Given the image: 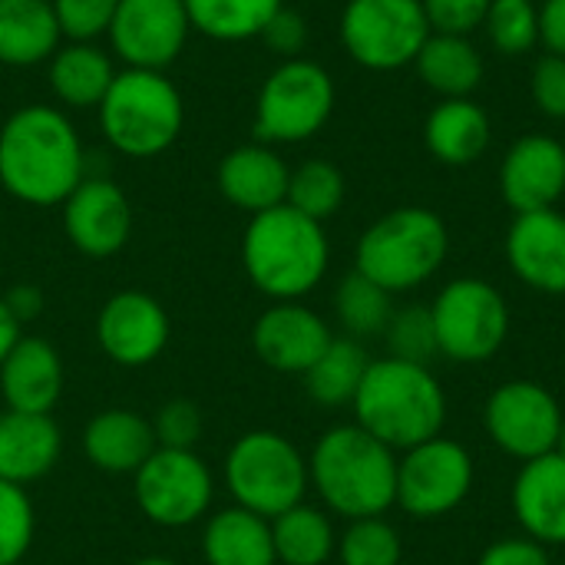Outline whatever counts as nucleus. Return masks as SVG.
<instances>
[{
	"label": "nucleus",
	"mask_w": 565,
	"mask_h": 565,
	"mask_svg": "<svg viewBox=\"0 0 565 565\" xmlns=\"http://www.w3.org/2000/svg\"><path fill=\"white\" fill-rule=\"evenodd\" d=\"M513 513L523 536L565 546V457L556 450L526 460L513 480Z\"/></svg>",
	"instance_id": "nucleus-20"
},
{
	"label": "nucleus",
	"mask_w": 565,
	"mask_h": 565,
	"mask_svg": "<svg viewBox=\"0 0 565 565\" xmlns=\"http://www.w3.org/2000/svg\"><path fill=\"white\" fill-rule=\"evenodd\" d=\"M17 341H20V321L13 318V311H10L7 301L0 298V364H3V358L13 351Z\"/></svg>",
	"instance_id": "nucleus-47"
},
{
	"label": "nucleus",
	"mask_w": 565,
	"mask_h": 565,
	"mask_svg": "<svg viewBox=\"0 0 565 565\" xmlns=\"http://www.w3.org/2000/svg\"><path fill=\"white\" fill-rule=\"evenodd\" d=\"M367 354L354 338H334L328 351L305 371L308 397L321 407H344L354 401L364 374H367Z\"/></svg>",
	"instance_id": "nucleus-31"
},
{
	"label": "nucleus",
	"mask_w": 565,
	"mask_h": 565,
	"mask_svg": "<svg viewBox=\"0 0 565 565\" xmlns=\"http://www.w3.org/2000/svg\"><path fill=\"white\" fill-rule=\"evenodd\" d=\"M334 109V83L311 60H285L258 93L255 136L262 142H305L324 129Z\"/></svg>",
	"instance_id": "nucleus-9"
},
{
	"label": "nucleus",
	"mask_w": 565,
	"mask_h": 565,
	"mask_svg": "<svg viewBox=\"0 0 565 565\" xmlns=\"http://www.w3.org/2000/svg\"><path fill=\"white\" fill-rule=\"evenodd\" d=\"M0 394L7 411L50 414L63 394V364L50 341L20 338L0 364Z\"/></svg>",
	"instance_id": "nucleus-21"
},
{
	"label": "nucleus",
	"mask_w": 565,
	"mask_h": 565,
	"mask_svg": "<svg viewBox=\"0 0 565 565\" xmlns=\"http://www.w3.org/2000/svg\"><path fill=\"white\" fill-rule=\"evenodd\" d=\"M477 565H553V559L550 550L530 536H503L480 553Z\"/></svg>",
	"instance_id": "nucleus-43"
},
{
	"label": "nucleus",
	"mask_w": 565,
	"mask_h": 565,
	"mask_svg": "<svg viewBox=\"0 0 565 565\" xmlns=\"http://www.w3.org/2000/svg\"><path fill=\"white\" fill-rule=\"evenodd\" d=\"M96 341L122 367L152 364L169 341V315L146 291L113 295L96 318Z\"/></svg>",
	"instance_id": "nucleus-15"
},
{
	"label": "nucleus",
	"mask_w": 565,
	"mask_h": 565,
	"mask_svg": "<svg viewBox=\"0 0 565 565\" xmlns=\"http://www.w3.org/2000/svg\"><path fill=\"white\" fill-rule=\"evenodd\" d=\"M341 202H344V175L338 166L324 159H308L291 172L285 205H291L295 212L324 222L341 209Z\"/></svg>",
	"instance_id": "nucleus-34"
},
{
	"label": "nucleus",
	"mask_w": 565,
	"mask_h": 565,
	"mask_svg": "<svg viewBox=\"0 0 565 565\" xmlns=\"http://www.w3.org/2000/svg\"><path fill=\"white\" fill-rule=\"evenodd\" d=\"M288 179H291V169L285 166V159L262 142L232 149L218 166L222 195L235 209H245L252 215L285 205Z\"/></svg>",
	"instance_id": "nucleus-22"
},
{
	"label": "nucleus",
	"mask_w": 565,
	"mask_h": 565,
	"mask_svg": "<svg viewBox=\"0 0 565 565\" xmlns=\"http://www.w3.org/2000/svg\"><path fill=\"white\" fill-rule=\"evenodd\" d=\"M262 40H265L275 53L295 60V56L305 50V43H308V23H305V17H301L298 10L281 7V10L271 17V23L265 26Z\"/></svg>",
	"instance_id": "nucleus-44"
},
{
	"label": "nucleus",
	"mask_w": 565,
	"mask_h": 565,
	"mask_svg": "<svg viewBox=\"0 0 565 565\" xmlns=\"http://www.w3.org/2000/svg\"><path fill=\"white\" fill-rule=\"evenodd\" d=\"M563 420L559 401L536 381H507L490 394L483 407L490 440L507 457L523 463L556 450Z\"/></svg>",
	"instance_id": "nucleus-12"
},
{
	"label": "nucleus",
	"mask_w": 565,
	"mask_h": 565,
	"mask_svg": "<svg viewBox=\"0 0 565 565\" xmlns=\"http://www.w3.org/2000/svg\"><path fill=\"white\" fill-rule=\"evenodd\" d=\"M242 262L262 295L295 301L318 288L328 271L331 248L321 222L295 212L291 205H275L252 215L242 238Z\"/></svg>",
	"instance_id": "nucleus-4"
},
{
	"label": "nucleus",
	"mask_w": 565,
	"mask_h": 565,
	"mask_svg": "<svg viewBox=\"0 0 565 565\" xmlns=\"http://www.w3.org/2000/svg\"><path fill=\"white\" fill-rule=\"evenodd\" d=\"M351 407L354 424L391 450H411L437 437L447 420V394L430 367L391 354L367 364Z\"/></svg>",
	"instance_id": "nucleus-3"
},
{
	"label": "nucleus",
	"mask_w": 565,
	"mask_h": 565,
	"mask_svg": "<svg viewBox=\"0 0 565 565\" xmlns=\"http://www.w3.org/2000/svg\"><path fill=\"white\" fill-rule=\"evenodd\" d=\"M556 454L565 457V420H563V430H559V440H556Z\"/></svg>",
	"instance_id": "nucleus-49"
},
{
	"label": "nucleus",
	"mask_w": 565,
	"mask_h": 565,
	"mask_svg": "<svg viewBox=\"0 0 565 565\" xmlns=\"http://www.w3.org/2000/svg\"><path fill=\"white\" fill-rule=\"evenodd\" d=\"M308 483V460L288 437L275 430H252L238 437L225 457L228 493L242 510L265 520L305 503Z\"/></svg>",
	"instance_id": "nucleus-7"
},
{
	"label": "nucleus",
	"mask_w": 565,
	"mask_h": 565,
	"mask_svg": "<svg viewBox=\"0 0 565 565\" xmlns=\"http://www.w3.org/2000/svg\"><path fill=\"white\" fill-rule=\"evenodd\" d=\"M414 63L420 79L444 99H467L483 79L480 50L470 43V36L457 33H430Z\"/></svg>",
	"instance_id": "nucleus-28"
},
{
	"label": "nucleus",
	"mask_w": 565,
	"mask_h": 565,
	"mask_svg": "<svg viewBox=\"0 0 565 565\" xmlns=\"http://www.w3.org/2000/svg\"><path fill=\"white\" fill-rule=\"evenodd\" d=\"M424 142L444 166H473L490 146V116L470 96L444 99L424 122Z\"/></svg>",
	"instance_id": "nucleus-25"
},
{
	"label": "nucleus",
	"mask_w": 565,
	"mask_h": 565,
	"mask_svg": "<svg viewBox=\"0 0 565 565\" xmlns=\"http://www.w3.org/2000/svg\"><path fill=\"white\" fill-rule=\"evenodd\" d=\"M212 473L192 450L156 454L136 470V503L159 526H189L212 507Z\"/></svg>",
	"instance_id": "nucleus-13"
},
{
	"label": "nucleus",
	"mask_w": 565,
	"mask_h": 565,
	"mask_svg": "<svg viewBox=\"0 0 565 565\" xmlns=\"http://www.w3.org/2000/svg\"><path fill=\"white\" fill-rule=\"evenodd\" d=\"M437 348L460 364L490 361L510 334V305L483 278H454L430 305Z\"/></svg>",
	"instance_id": "nucleus-8"
},
{
	"label": "nucleus",
	"mask_w": 565,
	"mask_h": 565,
	"mask_svg": "<svg viewBox=\"0 0 565 565\" xmlns=\"http://www.w3.org/2000/svg\"><path fill=\"white\" fill-rule=\"evenodd\" d=\"M507 262L523 285L543 295H565L563 212L540 209L516 215L507 232Z\"/></svg>",
	"instance_id": "nucleus-19"
},
{
	"label": "nucleus",
	"mask_w": 565,
	"mask_h": 565,
	"mask_svg": "<svg viewBox=\"0 0 565 565\" xmlns=\"http://www.w3.org/2000/svg\"><path fill=\"white\" fill-rule=\"evenodd\" d=\"M116 79L109 56L93 43H70L50 56V86L53 93L76 109L99 106Z\"/></svg>",
	"instance_id": "nucleus-29"
},
{
	"label": "nucleus",
	"mask_w": 565,
	"mask_h": 565,
	"mask_svg": "<svg viewBox=\"0 0 565 565\" xmlns=\"http://www.w3.org/2000/svg\"><path fill=\"white\" fill-rule=\"evenodd\" d=\"M540 40L550 53L565 56V0H546L540 7Z\"/></svg>",
	"instance_id": "nucleus-45"
},
{
	"label": "nucleus",
	"mask_w": 565,
	"mask_h": 565,
	"mask_svg": "<svg viewBox=\"0 0 565 565\" xmlns=\"http://www.w3.org/2000/svg\"><path fill=\"white\" fill-rule=\"evenodd\" d=\"M3 301H7V308L13 311V318H17V321L33 318V315L40 311V291H36V288H26V285L13 288Z\"/></svg>",
	"instance_id": "nucleus-46"
},
{
	"label": "nucleus",
	"mask_w": 565,
	"mask_h": 565,
	"mask_svg": "<svg viewBox=\"0 0 565 565\" xmlns=\"http://www.w3.org/2000/svg\"><path fill=\"white\" fill-rule=\"evenodd\" d=\"M63 228L83 255H116L132 235V209L126 192L109 179H83L63 202Z\"/></svg>",
	"instance_id": "nucleus-16"
},
{
	"label": "nucleus",
	"mask_w": 565,
	"mask_h": 565,
	"mask_svg": "<svg viewBox=\"0 0 565 565\" xmlns=\"http://www.w3.org/2000/svg\"><path fill=\"white\" fill-rule=\"evenodd\" d=\"M483 23L503 56L530 53L540 43V7L533 0H493Z\"/></svg>",
	"instance_id": "nucleus-36"
},
{
	"label": "nucleus",
	"mask_w": 565,
	"mask_h": 565,
	"mask_svg": "<svg viewBox=\"0 0 565 565\" xmlns=\"http://www.w3.org/2000/svg\"><path fill=\"white\" fill-rule=\"evenodd\" d=\"M189 26L212 40H252L262 36L281 0H182Z\"/></svg>",
	"instance_id": "nucleus-32"
},
{
	"label": "nucleus",
	"mask_w": 565,
	"mask_h": 565,
	"mask_svg": "<svg viewBox=\"0 0 565 565\" xmlns=\"http://www.w3.org/2000/svg\"><path fill=\"white\" fill-rule=\"evenodd\" d=\"M152 430H156V444L166 447V450H192L202 437V414L192 401L185 397H175L169 404L159 407L156 420H152Z\"/></svg>",
	"instance_id": "nucleus-40"
},
{
	"label": "nucleus",
	"mask_w": 565,
	"mask_h": 565,
	"mask_svg": "<svg viewBox=\"0 0 565 565\" xmlns=\"http://www.w3.org/2000/svg\"><path fill=\"white\" fill-rule=\"evenodd\" d=\"M33 543V503L23 487L0 480V565L23 563Z\"/></svg>",
	"instance_id": "nucleus-38"
},
{
	"label": "nucleus",
	"mask_w": 565,
	"mask_h": 565,
	"mask_svg": "<svg viewBox=\"0 0 565 565\" xmlns=\"http://www.w3.org/2000/svg\"><path fill=\"white\" fill-rule=\"evenodd\" d=\"M60 33L73 43H89L99 33H109L119 0H50Z\"/></svg>",
	"instance_id": "nucleus-39"
},
{
	"label": "nucleus",
	"mask_w": 565,
	"mask_h": 565,
	"mask_svg": "<svg viewBox=\"0 0 565 565\" xmlns=\"http://www.w3.org/2000/svg\"><path fill=\"white\" fill-rule=\"evenodd\" d=\"M503 202L523 215L540 209H556L565 192V146L553 136L516 139L500 166Z\"/></svg>",
	"instance_id": "nucleus-17"
},
{
	"label": "nucleus",
	"mask_w": 565,
	"mask_h": 565,
	"mask_svg": "<svg viewBox=\"0 0 565 565\" xmlns=\"http://www.w3.org/2000/svg\"><path fill=\"white\" fill-rule=\"evenodd\" d=\"M189 30L182 0H119L109 23V40L129 70L162 73L182 53Z\"/></svg>",
	"instance_id": "nucleus-14"
},
{
	"label": "nucleus",
	"mask_w": 565,
	"mask_h": 565,
	"mask_svg": "<svg viewBox=\"0 0 565 565\" xmlns=\"http://www.w3.org/2000/svg\"><path fill=\"white\" fill-rule=\"evenodd\" d=\"M338 556L341 565H401L404 543L384 516H367L351 520V526L338 540Z\"/></svg>",
	"instance_id": "nucleus-35"
},
{
	"label": "nucleus",
	"mask_w": 565,
	"mask_h": 565,
	"mask_svg": "<svg viewBox=\"0 0 565 565\" xmlns=\"http://www.w3.org/2000/svg\"><path fill=\"white\" fill-rule=\"evenodd\" d=\"M271 543L278 563L285 565H324L338 550L331 520L308 503H298L271 520Z\"/></svg>",
	"instance_id": "nucleus-30"
},
{
	"label": "nucleus",
	"mask_w": 565,
	"mask_h": 565,
	"mask_svg": "<svg viewBox=\"0 0 565 565\" xmlns=\"http://www.w3.org/2000/svg\"><path fill=\"white\" fill-rule=\"evenodd\" d=\"M182 119V96L159 70L116 73L109 93L99 103V126L106 139L113 149L132 159L166 152L175 142Z\"/></svg>",
	"instance_id": "nucleus-6"
},
{
	"label": "nucleus",
	"mask_w": 565,
	"mask_h": 565,
	"mask_svg": "<svg viewBox=\"0 0 565 565\" xmlns=\"http://www.w3.org/2000/svg\"><path fill=\"white\" fill-rule=\"evenodd\" d=\"M473 457L450 437H430L397 457V507L414 520L454 513L473 490Z\"/></svg>",
	"instance_id": "nucleus-11"
},
{
	"label": "nucleus",
	"mask_w": 565,
	"mask_h": 565,
	"mask_svg": "<svg viewBox=\"0 0 565 565\" xmlns=\"http://www.w3.org/2000/svg\"><path fill=\"white\" fill-rule=\"evenodd\" d=\"M308 480L344 520L384 516L397 503V454L358 424L331 427L308 457Z\"/></svg>",
	"instance_id": "nucleus-2"
},
{
	"label": "nucleus",
	"mask_w": 565,
	"mask_h": 565,
	"mask_svg": "<svg viewBox=\"0 0 565 565\" xmlns=\"http://www.w3.org/2000/svg\"><path fill=\"white\" fill-rule=\"evenodd\" d=\"M450 252L447 225L424 205H404L381 215L358 242L354 268L391 295L430 281Z\"/></svg>",
	"instance_id": "nucleus-5"
},
{
	"label": "nucleus",
	"mask_w": 565,
	"mask_h": 565,
	"mask_svg": "<svg viewBox=\"0 0 565 565\" xmlns=\"http://www.w3.org/2000/svg\"><path fill=\"white\" fill-rule=\"evenodd\" d=\"M17 565H23V563H17Z\"/></svg>",
	"instance_id": "nucleus-50"
},
{
	"label": "nucleus",
	"mask_w": 565,
	"mask_h": 565,
	"mask_svg": "<svg viewBox=\"0 0 565 565\" xmlns=\"http://www.w3.org/2000/svg\"><path fill=\"white\" fill-rule=\"evenodd\" d=\"M132 565H179V563H172V559H162V556H149V559H139V563H132Z\"/></svg>",
	"instance_id": "nucleus-48"
},
{
	"label": "nucleus",
	"mask_w": 565,
	"mask_h": 565,
	"mask_svg": "<svg viewBox=\"0 0 565 565\" xmlns=\"http://www.w3.org/2000/svg\"><path fill=\"white\" fill-rule=\"evenodd\" d=\"M420 0H351L341 13V43L367 70H401L430 36Z\"/></svg>",
	"instance_id": "nucleus-10"
},
{
	"label": "nucleus",
	"mask_w": 565,
	"mask_h": 565,
	"mask_svg": "<svg viewBox=\"0 0 565 565\" xmlns=\"http://www.w3.org/2000/svg\"><path fill=\"white\" fill-rule=\"evenodd\" d=\"M83 182V146L53 106H23L0 129V185L30 205H56Z\"/></svg>",
	"instance_id": "nucleus-1"
},
{
	"label": "nucleus",
	"mask_w": 565,
	"mask_h": 565,
	"mask_svg": "<svg viewBox=\"0 0 565 565\" xmlns=\"http://www.w3.org/2000/svg\"><path fill=\"white\" fill-rule=\"evenodd\" d=\"M202 553L209 565H275L271 520L242 507L222 510L205 526Z\"/></svg>",
	"instance_id": "nucleus-27"
},
{
	"label": "nucleus",
	"mask_w": 565,
	"mask_h": 565,
	"mask_svg": "<svg viewBox=\"0 0 565 565\" xmlns=\"http://www.w3.org/2000/svg\"><path fill=\"white\" fill-rule=\"evenodd\" d=\"M420 3H424V13H427L434 33L467 36L470 30H477L487 20L493 0H420Z\"/></svg>",
	"instance_id": "nucleus-41"
},
{
	"label": "nucleus",
	"mask_w": 565,
	"mask_h": 565,
	"mask_svg": "<svg viewBox=\"0 0 565 565\" xmlns=\"http://www.w3.org/2000/svg\"><path fill=\"white\" fill-rule=\"evenodd\" d=\"M384 334H387V344H391V358H401V361H411V364H430L440 354L430 308L411 305V308L394 311Z\"/></svg>",
	"instance_id": "nucleus-37"
},
{
	"label": "nucleus",
	"mask_w": 565,
	"mask_h": 565,
	"mask_svg": "<svg viewBox=\"0 0 565 565\" xmlns=\"http://www.w3.org/2000/svg\"><path fill=\"white\" fill-rule=\"evenodd\" d=\"M60 23L50 0H0V63L33 66L60 46Z\"/></svg>",
	"instance_id": "nucleus-26"
},
{
	"label": "nucleus",
	"mask_w": 565,
	"mask_h": 565,
	"mask_svg": "<svg viewBox=\"0 0 565 565\" xmlns=\"http://www.w3.org/2000/svg\"><path fill=\"white\" fill-rule=\"evenodd\" d=\"M60 450L63 437L50 414H0V480L26 487L56 467Z\"/></svg>",
	"instance_id": "nucleus-23"
},
{
	"label": "nucleus",
	"mask_w": 565,
	"mask_h": 565,
	"mask_svg": "<svg viewBox=\"0 0 565 565\" xmlns=\"http://www.w3.org/2000/svg\"><path fill=\"white\" fill-rule=\"evenodd\" d=\"M331 341L334 338L324 318L298 301H278L252 328L255 354L281 374H305Z\"/></svg>",
	"instance_id": "nucleus-18"
},
{
	"label": "nucleus",
	"mask_w": 565,
	"mask_h": 565,
	"mask_svg": "<svg viewBox=\"0 0 565 565\" xmlns=\"http://www.w3.org/2000/svg\"><path fill=\"white\" fill-rule=\"evenodd\" d=\"M152 420L132 411H103L86 424L83 450L96 470L106 473H136L156 454Z\"/></svg>",
	"instance_id": "nucleus-24"
},
{
	"label": "nucleus",
	"mask_w": 565,
	"mask_h": 565,
	"mask_svg": "<svg viewBox=\"0 0 565 565\" xmlns=\"http://www.w3.org/2000/svg\"><path fill=\"white\" fill-rule=\"evenodd\" d=\"M530 93L540 113H546L550 119H565V56L546 53L533 66Z\"/></svg>",
	"instance_id": "nucleus-42"
},
{
	"label": "nucleus",
	"mask_w": 565,
	"mask_h": 565,
	"mask_svg": "<svg viewBox=\"0 0 565 565\" xmlns=\"http://www.w3.org/2000/svg\"><path fill=\"white\" fill-rule=\"evenodd\" d=\"M391 291H384L381 285H374L367 275H361L358 268L351 275L341 278L338 295H334V308H338V321L348 328L351 338H374L384 334L391 318H394V305H391Z\"/></svg>",
	"instance_id": "nucleus-33"
}]
</instances>
